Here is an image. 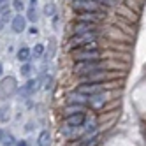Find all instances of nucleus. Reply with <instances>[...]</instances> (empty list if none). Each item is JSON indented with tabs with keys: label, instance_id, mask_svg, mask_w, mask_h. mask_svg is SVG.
Here are the masks:
<instances>
[{
	"label": "nucleus",
	"instance_id": "nucleus-21",
	"mask_svg": "<svg viewBox=\"0 0 146 146\" xmlns=\"http://www.w3.org/2000/svg\"><path fill=\"white\" fill-rule=\"evenodd\" d=\"M13 9L18 11V13L25 11V2H23V0H13Z\"/></svg>",
	"mask_w": 146,
	"mask_h": 146
},
{
	"label": "nucleus",
	"instance_id": "nucleus-13",
	"mask_svg": "<svg viewBox=\"0 0 146 146\" xmlns=\"http://www.w3.org/2000/svg\"><path fill=\"white\" fill-rule=\"evenodd\" d=\"M37 83H39V79H28L27 85L19 88V93H21V95H25V97H30L32 93H35V90H37Z\"/></svg>",
	"mask_w": 146,
	"mask_h": 146
},
{
	"label": "nucleus",
	"instance_id": "nucleus-11",
	"mask_svg": "<svg viewBox=\"0 0 146 146\" xmlns=\"http://www.w3.org/2000/svg\"><path fill=\"white\" fill-rule=\"evenodd\" d=\"M86 120V114L85 113H76V114H70V116H65V125L69 127H81Z\"/></svg>",
	"mask_w": 146,
	"mask_h": 146
},
{
	"label": "nucleus",
	"instance_id": "nucleus-24",
	"mask_svg": "<svg viewBox=\"0 0 146 146\" xmlns=\"http://www.w3.org/2000/svg\"><path fill=\"white\" fill-rule=\"evenodd\" d=\"M95 2H99L100 5H113L114 0H95Z\"/></svg>",
	"mask_w": 146,
	"mask_h": 146
},
{
	"label": "nucleus",
	"instance_id": "nucleus-26",
	"mask_svg": "<svg viewBox=\"0 0 146 146\" xmlns=\"http://www.w3.org/2000/svg\"><path fill=\"white\" fill-rule=\"evenodd\" d=\"M14 146H28V143H27V141H18Z\"/></svg>",
	"mask_w": 146,
	"mask_h": 146
},
{
	"label": "nucleus",
	"instance_id": "nucleus-5",
	"mask_svg": "<svg viewBox=\"0 0 146 146\" xmlns=\"http://www.w3.org/2000/svg\"><path fill=\"white\" fill-rule=\"evenodd\" d=\"M76 92L90 97V95H95V93L106 92V86H104V83H81V85L76 88Z\"/></svg>",
	"mask_w": 146,
	"mask_h": 146
},
{
	"label": "nucleus",
	"instance_id": "nucleus-30",
	"mask_svg": "<svg viewBox=\"0 0 146 146\" xmlns=\"http://www.w3.org/2000/svg\"><path fill=\"white\" fill-rule=\"evenodd\" d=\"M0 139H2V132H0Z\"/></svg>",
	"mask_w": 146,
	"mask_h": 146
},
{
	"label": "nucleus",
	"instance_id": "nucleus-7",
	"mask_svg": "<svg viewBox=\"0 0 146 146\" xmlns=\"http://www.w3.org/2000/svg\"><path fill=\"white\" fill-rule=\"evenodd\" d=\"M88 32H99V25L95 23H85V21H76L72 25V35H81Z\"/></svg>",
	"mask_w": 146,
	"mask_h": 146
},
{
	"label": "nucleus",
	"instance_id": "nucleus-29",
	"mask_svg": "<svg viewBox=\"0 0 146 146\" xmlns=\"http://www.w3.org/2000/svg\"><path fill=\"white\" fill-rule=\"evenodd\" d=\"M5 4V0H0V5H4Z\"/></svg>",
	"mask_w": 146,
	"mask_h": 146
},
{
	"label": "nucleus",
	"instance_id": "nucleus-17",
	"mask_svg": "<svg viewBox=\"0 0 146 146\" xmlns=\"http://www.w3.org/2000/svg\"><path fill=\"white\" fill-rule=\"evenodd\" d=\"M9 120H11V108L9 106L0 108V123H7Z\"/></svg>",
	"mask_w": 146,
	"mask_h": 146
},
{
	"label": "nucleus",
	"instance_id": "nucleus-10",
	"mask_svg": "<svg viewBox=\"0 0 146 146\" xmlns=\"http://www.w3.org/2000/svg\"><path fill=\"white\" fill-rule=\"evenodd\" d=\"M11 28H13L14 34L25 32V28H27V18H25L23 14H16V16L11 19Z\"/></svg>",
	"mask_w": 146,
	"mask_h": 146
},
{
	"label": "nucleus",
	"instance_id": "nucleus-28",
	"mask_svg": "<svg viewBox=\"0 0 146 146\" xmlns=\"http://www.w3.org/2000/svg\"><path fill=\"white\" fill-rule=\"evenodd\" d=\"M2 72H4V65L0 64V76H2Z\"/></svg>",
	"mask_w": 146,
	"mask_h": 146
},
{
	"label": "nucleus",
	"instance_id": "nucleus-1",
	"mask_svg": "<svg viewBox=\"0 0 146 146\" xmlns=\"http://www.w3.org/2000/svg\"><path fill=\"white\" fill-rule=\"evenodd\" d=\"M108 64L104 60H86V62H74V74L76 76H86L92 72H99V70H106Z\"/></svg>",
	"mask_w": 146,
	"mask_h": 146
},
{
	"label": "nucleus",
	"instance_id": "nucleus-23",
	"mask_svg": "<svg viewBox=\"0 0 146 146\" xmlns=\"http://www.w3.org/2000/svg\"><path fill=\"white\" fill-rule=\"evenodd\" d=\"M2 143H4V146H14V144H16V143H14V137H13L11 134H5Z\"/></svg>",
	"mask_w": 146,
	"mask_h": 146
},
{
	"label": "nucleus",
	"instance_id": "nucleus-27",
	"mask_svg": "<svg viewBox=\"0 0 146 146\" xmlns=\"http://www.w3.org/2000/svg\"><path fill=\"white\" fill-rule=\"evenodd\" d=\"M28 4H30V7H35L37 5V0H28Z\"/></svg>",
	"mask_w": 146,
	"mask_h": 146
},
{
	"label": "nucleus",
	"instance_id": "nucleus-3",
	"mask_svg": "<svg viewBox=\"0 0 146 146\" xmlns=\"http://www.w3.org/2000/svg\"><path fill=\"white\" fill-rule=\"evenodd\" d=\"M72 9L78 13H102L104 7L95 0H72Z\"/></svg>",
	"mask_w": 146,
	"mask_h": 146
},
{
	"label": "nucleus",
	"instance_id": "nucleus-18",
	"mask_svg": "<svg viewBox=\"0 0 146 146\" xmlns=\"http://www.w3.org/2000/svg\"><path fill=\"white\" fill-rule=\"evenodd\" d=\"M27 19H28V21H32V23H35L37 19H39V14H37V9L35 7H28L27 9Z\"/></svg>",
	"mask_w": 146,
	"mask_h": 146
},
{
	"label": "nucleus",
	"instance_id": "nucleus-2",
	"mask_svg": "<svg viewBox=\"0 0 146 146\" xmlns=\"http://www.w3.org/2000/svg\"><path fill=\"white\" fill-rule=\"evenodd\" d=\"M93 40H99V32H88V34H81V35H72L69 39V49H81L88 46Z\"/></svg>",
	"mask_w": 146,
	"mask_h": 146
},
{
	"label": "nucleus",
	"instance_id": "nucleus-9",
	"mask_svg": "<svg viewBox=\"0 0 146 146\" xmlns=\"http://www.w3.org/2000/svg\"><path fill=\"white\" fill-rule=\"evenodd\" d=\"M104 19L102 13H79V16L76 18V21H85V23H95L99 25Z\"/></svg>",
	"mask_w": 146,
	"mask_h": 146
},
{
	"label": "nucleus",
	"instance_id": "nucleus-20",
	"mask_svg": "<svg viewBox=\"0 0 146 146\" xmlns=\"http://www.w3.org/2000/svg\"><path fill=\"white\" fill-rule=\"evenodd\" d=\"M55 13H56L55 4H53V2H48V4L44 5V14H46V16H55Z\"/></svg>",
	"mask_w": 146,
	"mask_h": 146
},
{
	"label": "nucleus",
	"instance_id": "nucleus-15",
	"mask_svg": "<svg viewBox=\"0 0 146 146\" xmlns=\"http://www.w3.org/2000/svg\"><path fill=\"white\" fill-rule=\"evenodd\" d=\"M16 58L21 62V64H27V62L32 58V49L27 48V46H21L18 49V53H16Z\"/></svg>",
	"mask_w": 146,
	"mask_h": 146
},
{
	"label": "nucleus",
	"instance_id": "nucleus-12",
	"mask_svg": "<svg viewBox=\"0 0 146 146\" xmlns=\"http://www.w3.org/2000/svg\"><path fill=\"white\" fill-rule=\"evenodd\" d=\"M88 100H90V97L83 95L79 92H72L67 95V104H83V106H88Z\"/></svg>",
	"mask_w": 146,
	"mask_h": 146
},
{
	"label": "nucleus",
	"instance_id": "nucleus-14",
	"mask_svg": "<svg viewBox=\"0 0 146 146\" xmlns=\"http://www.w3.org/2000/svg\"><path fill=\"white\" fill-rule=\"evenodd\" d=\"M88 106H83V104H67L64 108V116H70V114L76 113H85Z\"/></svg>",
	"mask_w": 146,
	"mask_h": 146
},
{
	"label": "nucleus",
	"instance_id": "nucleus-22",
	"mask_svg": "<svg viewBox=\"0 0 146 146\" xmlns=\"http://www.w3.org/2000/svg\"><path fill=\"white\" fill-rule=\"evenodd\" d=\"M30 72H32V65H30L28 62H27V64H23V65H21V76L28 78V76H30Z\"/></svg>",
	"mask_w": 146,
	"mask_h": 146
},
{
	"label": "nucleus",
	"instance_id": "nucleus-19",
	"mask_svg": "<svg viewBox=\"0 0 146 146\" xmlns=\"http://www.w3.org/2000/svg\"><path fill=\"white\" fill-rule=\"evenodd\" d=\"M44 56V46L42 44H35L32 49V58H40Z\"/></svg>",
	"mask_w": 146,
	"mask_h": 146
},
{
	"label": "nucleus",
	"instance_id": "nucleus-8",
	"mask_svg": "<svg viewBox=\"0 0 146 146\" xmlns=\"http://www.w3.org/2000/svg\"><path fill=\"white\" fill-rule=\"evenodd\" d=\"M108 92H100V93H95V95H90V100H88V106L92 109H100L106 106L108 102Z\"/></svg>",
	"mask_w": 146,
	"mask_h": 146
},
{
	"label": "nucleus",
	"instance_id": "nucleus-16",
	"mask_svg": "<svg viewBox=\"0 0 146 146\" xmlns=\"http://www.w3.org/2000/svg\"><path fill=\"white\" fill-rule=\"evenodd\" d=\"M51 144V134L48 130H42L39 134V139H37V146H49Z\"/></svg>",
	"mask_w": 146,
	"mask_h": 146
},
{
	"label": "nucleus",
	"instance_id": "nucleus-4",
	"mask_svg": "<svg viewBox=\"0 0 146 146\" xmlns=\"http://www.w3.org/2000/svg\"><path fill=\"white\" fill-rule=\"evenodd\" d=\"M74 62H86V60H102V51L97 49H72Z\"/></svg>",
	"mask_w": 146,
	"mask_h": 146
},
{
	"label": "nucleus",
	"instance_id": "nucleus-6",
	"mask_svg": "<svg viewBox=\"0 0 146 146\" xmlns=\"http://www.w3.org/2000/svg\"><path fill=\"white\" fill-rule=\"evenodd\" d=\"M111 78H113V74H109L108 70H99V72H92V74L81 76V83H104Z\"/></svg>",
	"mask_w": 146,
	"mask_h": 146
},
{
	"label": "nucleus",
	"instance_id": "nucleus-25",
	"mask_svg": "<svg viewBox=\"0 0 146 146\" xmlns=\"http://www.w3.org/2000/svg\"><path fill=\"white\" fill-rule=\"evenodd\" d=\"M28 34H30V35H37V34H39L37 27H30V28H28Z\"/></svg>",
	"mask_w": 146,
	"mask_h": 146
}]
</instances>
